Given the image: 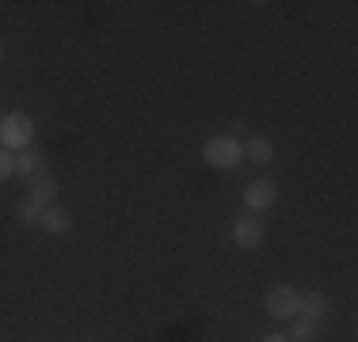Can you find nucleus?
Segmentation results:
<instances>
[{
  "label": "nucleus",
  "instance_id": "obj_12",
  "mask_svg": "<svg viewBox=\"0 0 358 342\" xmlns=\"http://www.w3.org/2000/svg\"><path fill=\"white\" fill-rule=\"evenodd\" d=\"M15 217H20V221H27V225H38V217H42V205H35L31 198H23L20 205H15Z\"/></svg>",
  "mask_w": 358,
  "mask_h": 342
},
{
  "label": "nucleus",
  "instance_id": "obj_13",
  "mask_svg": "<svg viewBox=\"0 0 358 342\" xmlns=\"http://www.w3.org/2000/svg\"><path fill=\"white\" fill-rule=\"evenodd\" d=\"M15 175V156L8 149H0V183H4V179H12Z\"/></svg>",
  "mask_w": 358,
  "mask_h": 342
},
{
  "label": "nucleus",
  "instance_id": "obj_8",
  "mask_svg": "<svg viewBox=\"0 0 358 342\" xmlns=\"http://www.w3.org/2000/svg\"><path fill=\"white\" fill-rule=\"evenodd\" d=\"M244 156H248L252 164H271V160H275V144H271L267 137H248V141H244Z\"/></svg>",
  "mask_w": 358,
  "mask_h": 342
},
{
  "label": "nucleus",
  "instance_id": "obj_9",
  "mask_svg": "<svg viewBox=\"0 0 358 342\" xmlns=\"http://www.w3.org/2000/svg\"><path fill=\"white\" fill-rule=\"evenodd\" d=\"M297 315L320 323L324 315H328V301H324V293H305V297H301V312H297Z\"/></svg>",
  "mask_w": 358,
  "mask_h": 342
},
{
  "label": "nucleus",
  "instance_id": "obj_4",
  "mask_svg": "<svg viewBox=\"0 0 358 342\" xmlns=\"http://www.w3.org/2000/svg\"><path fill=\"white\" fill-rule=\"evenodd\" d=\"M275 202H278V186L271 183V179H252V183L244 186V205H248L252 213L271 209Z\"/></svg>",
  "mask_w": 358,
  "mask_h": 342
},
{
  "label": "nucleus",
  "instance_id": "obj_11",
  "mask_svg": "<svg viewBox=\"0 0 358 342\" xmlns=\"http://www.w3.org/2000/svg\"><path fill=\"white\" fill-rule=\"evenodd\" d=\"M42 168V156L38 152H31V149H23L20 156H15V175H23V179H31L35 171Z\"/></svg>",
  "mask_w": 358,
  "mask_h": 342
},
{
  "label": "nucleus",
  "instance_id": "obj_3",
  "mask_svg": "<svg viewBox=\"0 0 358 342\" xmlns=\"http://www.w3.org/2000/svg\"><path fill=\"white\" fill-rule=\"evenodd\" d=\"M267 315L271 320H294L297 312H301V293L297 289H289V285H278V289H271L267 293Z\"/></svg>",
  "mask_w": 358,
  "mask_h": 342
},
{
  "label": "nucleus",
  "instance_id": "obj_14",
  "mask_svg": "<svg viewBox=\"0 0 358 342\" xmlns=\"http://www.w3.org/2000/svg\"><path fill=\"white\" fill-rule=\"evenodd\" d=\"M259 342H289L286 335H267V339H259Z\"/></svg>",
  "mask_w": 358,
  "mask_h": 342
},
{
  "label": "nucleus",
  "instance_id": "obj_5",
  "mask_svg": "<svg viewBox=\"0 0 358 342\" xmlns=\"http://www.w3.org/2000/svg\"><path fill=\"white\" fill-rule=\"evenodd\" d=\"M54 191H57V179L50 175V171H42V168L27 179V198L35 202V205H42V209H46V205H54Z\"/></svg>",
  "mask_w": 358,
  "mask_h": 342
},
{
  "label": "nucleus",
  "instance_id": "obj_6",
  "mask_svg": "<svg viewBox=\"0 0 358 342\" xmlns=\"http://www.w3.org/2000/svg\"><path fill=\"white\" fill-rule=\"evenodd\" d=\"M233 239H236V247L252 251V247L263 244V225H259L255 217H241V221L233 225Z\"/></svg>",
  "mask_w": 358,
  "mask_h": 342
},
{
  "label": "nucleus",
  "instance_id": "obj_2",
  "mask_svg": "<svg viewBox=\"0 0 358 342\" xmlns=\"http://www.w3.org/2000/svg\"><path fill=\"white\" fill-rule=\"evenodd\" d=\"M202 156H206V164H210V168L229 171V168H236V164L244 160V144L236 141L233 133H229V137H210L206 149H202Z\"/></svg>",
  "mask_w": 358,
  "mask_h": 342
},
{
  "label": "nucleus",
  "instance_id": "obj_10",
  "mask_svg": "<svg viewBox=\"0 0 358 342\" xmlns=\"http://www.w3.org/2000/svg\"><path fill=\"white\" fill-rule=\"evenodd\" d=\"M317 331H320V323H313V320H305V315H294V327H289V342H313L317 339Z\"/></svg>",
  "mask_w": 358,
  "mask_h": 342
},
{
  "label": "nucleus",
  "instance_id": "obj_15",
  "mask_svg": "<svg viewBox=\"0 0 358 342\" xmlns=\"http://www.w3.org/2000/svg\"><path fill=\"white\" fill-rule=\"evenodd\" d=\"M0 57H4V46H0Z\"/></svg>",
  "mask_w": 358,
  "mask_h": 342
},
{
  "label": "nucleus",
  "instance_id": "obj_1",
  "mask_svg": "<svg viewBox=\"0 0 358 342\" xmlns=\"http://www.w3.org/2000/svg\"><path fill=\"white\" fill-rule=\"evenodd\" d=\"M31 141H35V122H31V114L12 110V114L0 118V149L23 152V149H31Z\"/></svg>",
  "mask_w": 358,
  "mask_h": 342
},
{
  "label": "nucleus",
  "instance_id": "obj_7",
  "mask_svg": "<svg viewBox=\"0 0 358 342\" xmlns=\"http://www.w3.org/2000/svg\"><path fill=\"white\" fill-rule=\"evenodd\" d=\"M38 225L46 228V232L62 236V232H69L73 213H69V209H62V205H46V209H42V217H38Z\"/></svg>",
  "mask_w": 358,
  "mask_h": 342
}]
</instances>
